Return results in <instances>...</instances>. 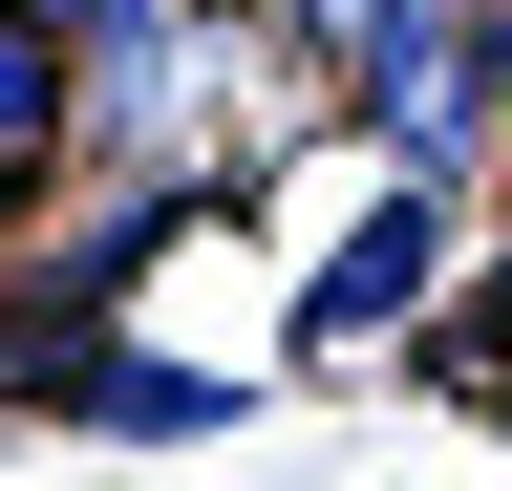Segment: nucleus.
Listing matches in <instances>:
<instances>
[{"instance_id": "nucleus-1", "label": "nucleus", "mask_w": 512, "mask_h": 491, "mask_svg": "<svg viewBox=\"0 0 512 491\" xmlns=\"http://www.w3.org/2000/svg\"><path fill=\"white\" fill-rule=\"evenodd\" d=\"M342 107H363V150L406 171V193H448V171L491 150V22L470 0H363L342 22Z\"/></svg>"}, {"instance_id": "nucleus-2", "label": "nucleus", "mask_w": 512, "mask_h": 491, "mask_svg": "<svg viewBox=\"0 0 512 491\" xmlns=\"http://www.w3.org/2000/svg\"><path fill=\"white\" fill-rule=\"evenodd\" d=\"M427 278H448V193H384V214L342 235V257L299 278V342H384V321H406Z\"/></svg>"}, {"instance_id": "nucleus-3", "label": "nucleus", "mask_w": 512, "mask_h": 491, "mask_svg": "<svg viewBox=\"0 0 512 491\" xmlns=\"http://www.w3.org/2000/svg\"><path fill=\"white\" fill-rule=\"evenodd\" d=\"M64 406H86V427H128V449H192V427H235V385H214V363H128V342H107Z\"/></svg>"}, {"instance_id": "nucleus-4", "label": "nucleus", "mask_w": 512, "mask_h": 491, "mask_svg": "<svg viewBox=\"0 0 512 491\" xmlns=\"http://www.w3.org/2000/svg\"><path fill=\"white\" fill-rule=\"evenodd\" d=\"M64 129H86V65H64V43L22 22V0H0V171H43Z\"/></svg>"}, {"instance_id": "nucleus-5", "label": "nucleus", "mask_w": 512, "mask_h": 491, "mask_svg": "<svg viewBox=\"0 0 512 491\" xmlns=\"http://www.w3.org/2000/svg\"><path fill=\"white\" fill-rule=\"evenodd\" d=\"M470 22H491V129H512V0H470Z\"/></svg>"}, {"instance_id": "nucleus-6", "label": "nucleus", "mask_w": 512, "mask_h": 491, "mask_svg": "<svg viewBox=\"0 0 512 491\" xmlns=\"http://www.w3.org/2000/svg\"><path fill=\"white\" fill-rule=\"evenodd\" d=\"M0 214H22V171H0Z\"/></svg>"}, {"instance_id": "nucleus-7", "label": "nucleus", "mask_w": 512, "mask_h": 491, "mask_svg": "<svg viewBox=\"0 0 512 491\" xmlns=\"http://www.w3.org/2000/svg\"><path fill=\"white\" fill-rule=\"evenodd\" d=\"M491 406H512V385H491Z\"/></svg>"}]
</instances>
